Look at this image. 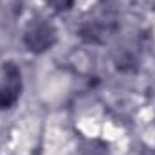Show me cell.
<instances>
[{"label": "cell", "mask_w": 155, "mask_h": 155, "mask_svg": "<svg viewBox=\"0 0 155 155\" xmlns=\"http://www.w3.org/2000/svg\"><path fill=\"white\" fill-rule=\"evenodd\" d=\"M56 41V29L52 27L51 22L43 20V18H36L29 24V27L25 29L24 35V43L31 52H45L49 51Z\"/></svg>", "instance_id": "1"}, {"label": "cell", "mask_w": 155, "mask_h": 155, "mask_svg": "<svg viewBox=\"0 0 155 155\" xmlns=\"http://www.w3.org/2000/svg\"><path fill=\"white\" fill-rule=\"evenodd\" d=\"M20 94H22V72L13 61H7L4 65V78L0 81V110L15 107Z\"/></svg>", "instance_id": "2"}, {"label": "cell", "mask_w": 155, "mask_h": 155, "mask_svg": "<svg viewBox=\"0 0 155 155\" xmlns=\"http://www.w3.org/2000/svg\"><path fill=\"white\" fill-rule=\"evenodd\" d=\"M54 11H67L72 7V2L74 0H45Z\"/></svg>", "instance_id": "3"}, {"label": "cell", "mask_w": 155, "mask_h": 155, "mask_svg": "<svg viewBox=\"0 0 155 155\" xmlns=\"http://www.w3.org/2000/svg\"><path fill=\"white\" fill-rule=\"evenodd\" d=\"M141 155H155V148H146Z\"/></svg>", "instance_id": "4"}]
</instances>
